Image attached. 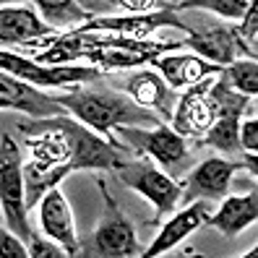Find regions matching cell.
<instances>
[{
    "label": "cell",
    "instance_id": "f546056e",
    "mask_svg": "<svg viewBox=\"0 0 258 258\" xmlns=\"http://www.w3.org/2000/svg\"><path fill=\"white\" fill-rule=\"evenodd\" d=\"M175 3H180V0H175ZM175 3H172V6H175Z\"/></svg>",
    "mask_w": 258,
    "mask_h": 258
},
{
    "label": "cell",
    "instance_id": "5bb4252c",
    "mask_svg": "<svg viewBox=\"0 0 258 258\" xmlns=\"http://www.w3.org/2000/svg\"><path fill=\"white\" fill-rule=\"evenodd\" d=\"M0 97L11 99L16 104V110L32 115V117H55V115H63L66 107L60 104L55 97L42 94V89L21 81L16 76H11L8 71L0 68Z\"/></svg>",
    "mask_w": 258,
    "mask_h": 258
},
{
    "label": "cell",
    "instance_id": "9a60e30c",
    "mask_svg": "<svg viewBox=\"0 0 258 258\" xmlns=\"http://www.w3.org/2000/svg\"><path fill=\"white\" fill-rule=\"evenodd\" d=\"M55 29L44 24L32 8L0 6V44H32L34 39L52 37Z\"/></svg>",
    "mask_w": 258,
    "mask_h": 258
},
{
    "label": "cell",
    "instance_id": "ffe728a7",
    "mask_svg": "<svg viewBox=\"0 0 258 258\" xmlns=\"http://www.w3.org/2000/svg\"><path fill=\"white\" fill-rule=\"evenodd\" d=\"M34 8L39 11L42 21L50 24L55 32L57 29L84 26L86 21H92V13L84 6H79V0H34Z\"/></svg>",
    "mask_w": 258,
    "mask_h": 258
},
{
    "label": "cell",
    "instance_id": "f1b7e54d",
    "mask_svg": "<svg viewBox=\"0 0 258 258\" xmlns=\"http://www.w3.org/2000/svg\"><path fill=\"white\" fill-rule=\"evenodd\" d=\"M13 3H19V0H0V6H13Z\"/></svg>",
    "mask_w": 258,
    "mask_h": 258
},
{
    "label": "cell",
    "instance_id": "7402d4cb",
    "mask_svg": "<svg viewBox=\"0 0 258 258\" xmlns=\"http://www.w3.org/2000/svg\"><path fill=\"white\" fill-rule=\"evenodd\" d=\"M248 6H250V0H180L172 8L175 11H211L222 19L240 21L245 16Z\"/></svg>",
    "mask_w": 258,
    "mask_h": 258
},
{
    "label": "cell",
    "instance_id": "3957f363",
    "mask_svg": "<svg viewBox=\"0 0 258 258\" xmlns=\"http://www.w3.org/2000/svg\"><path fill=\"white\" fill-rule=\"evenodd\" d=\"M99 190L104 199V211L102 219L94 227V232L89 235V240L81 242L79 255H94V258H141L144 248L139 237H136L133 224L125 219L123 209L117 206L115 196L110 193V188L104 185V180L99 177Z\"/></svg>",
    "mask_w": 258,
    "mask_h": 258
},
{
    "label": "cell",
    "instance_id": "30bf717a",
    "mask_svg": "<svg viewBox=\"0 0 258 258\" xmlns=\"http://www.w3.org/2000/svg\"><path fill=\"white\" fill-rule=\"evenodd\" d=\"M237 167H248L245 162H230L222 157H209L201 164H196L193 170L185 175L183 185H180V201H222L230 193L232 175Z\"/></svg>",
    "mask_w": 258,
    "mask_h": 258
},
{
    "label": "cell",
    "instance_id": "52a82bcc",
    "mask_svg": "<svg viewBox=\"0 0 258 258\" xmlns=\"http://www.w3.org/2000/svg\"><path fill=\"white\" fill-rule=\"evenodd\" d=\"M214 97H217L214 123H211V128L199 139V144L201 146H214V149L224 151V154L235 157L242 151L237 131H240V117L253 107L250 97L232 92L227 79H224V73H219L217 81H214Z\"/></svg>",
    "mask_w": 258,
    "mask_h": 258
},
{
    "label": "cell",
    "instance_id": "8992f818",
    "mask_svg": "<svg viewBox=\"0 0 258 258\" xmlns=\"http://www.w3.org/2000/svg\"><path fill=\"white\" fill-rule=\"evenodd\" d=\"M180 21H183V32H188L185 44L199 57L209 60V63H217L224 68L237 55L255 57V52L240 39L237 29L230 24H219L204 16H196V13H188V19H180Z\"/></svg>",
    "mask_w": 258,
    "mask_h": 258
},
{
    "label": "cell",
    "instance_id": "4316f807",
    "mask_svg": "<svg viewBox=\"0 0 258 258\" xmlns=\"http://www.w3.org/2000/svg\"><path fill=\"white\" fill-rule=\"evenodd\" d=\"M237 139H240V149L245 151V154H255V149H258V120L255 117L240 123Z\"/></svg>",
    "mask_w": 258,
    "mask_h": 258
},
{
    "label": "cell",
    "instance_id": "5b68a950",
    "mask_svg": "<svg viewBox=\"0 0 258 258\" xmlns=\"http://www.w3.org/2000/svg\"><path fill=\"white\" fill-rule=\"evenodd\" d=\"M115 175L125 188H133L146 201L154 204L157 219L170 214L180 204V183L167 175L164 170H159L154 162H149V157H136V154L125 157L115 167Z\"/></svg>",
    "mask_w": 258,
    "mask_h": 258
},
{
    "label": "cell",
    "instance_id": "277c9868",
    "mask_svg": "<svg viewBox=\"0 0 258 258\" xmlns=\"http://www.w3.org/2000/svg\"><path fill=\"white\" fill-rule=\"evenodd\" d=\"M0 211H3L6 224L11 230L24 242H29L32 227H29L26 188H24V157L21 146L8 133L0 136Z\"/></svg>",
    "mask_w": 258,
    "mask_h": 258
},
{
    "label": "cell",
    "instance_id": "484cf974",
    "mask_svg": "<svg viewBox=\"0 0 258 258\" xmlns=\"http://www.w3.org/2000/svg\"><path fill=\"white\" fill-rule=\"evenodd\" d=\"M110 8H120V11H128V13H154L162 11V0H107ZM164 8H172V6H164Z\"/></svg>",
    "mask_w": 258,
    "mask_h": 258
},
{
    "label": "cell",
    "instance_id": "6da1fadb",
    "mask_svg": "<svg viewBox=\"0 0 258 258\" xmlns=\"http://www.w3.org/2000/svg\"><path fill=\"white\" fill-rule=\"evenodd\" d=\"M79 123L97 131L99 136H110L117 125H159V115L141 104H136L125 92L115 86H71V92L55 97Z\"/></svg>",
    "mask_w": 258,
    "mask_h": 258
},
{
    "label": "cell",
    "instance_id": "4fadbf2b",
    "mask_svg": "<svg viewBox=\"0 0 258 258\" xmlns=\"http://www.w3.org/2000/svg\"><path fill=\"white\" fill-rule=\"evenodd\" d=\"M120 86H123V92L136 104H141V107L157 112L162 117H172L175 102H177L175 89L167 86L157 71H136Z\"/></svg>",
    "mask_w": 258,
    "mask_h": 258
},
{
    "label": "cell",
    "instance_id": "ac0fdd59",
    "mask_svg": "<svg viewBox=\"0 0 258 258\" xmlns=\"http://www.w3.org/2000/svg\"><path fill=\"white\" fill-rule=\"evenodd\" d=\"M154 66H157V73L164 79V84L172 89L193 86L201 79H206V76H214L222 71V66L206 63L199 55H162L154 60Z\"/></svg>",
    "mask_w": 258,
    "mask_h": 258
},
{
    "label": "cell",
    "instance_id": "d6986e66",
    "mask_svg": "<svg viewBox=\"0 0 258 258\" xmlns=\"http://www.w3.org/2000/svg\"><path fill=\"white\" fill-rule=\"evenodd\" d=\"M157 26H175V29H183V21L175 13V8H162L154 13H136L131 19H97V21H89L84 24L79 32H117V34H149L154 32Z\"/></svg>",
    "mask_w": 258,
    "mask_h": 258
},
{
    "label": "cell",
    "instance_id": "9c48e42d",
    "mask_svg": "<svg viewBox=\"0 0 258 258\" xmlns=\"http://www.w3.org/2000/svg\"><path fill=\"white\" fill-rule=\"evenodd\" d=\"M219 73L206 76L199 84L188 86V92L183 97H177L170 120H172V128L183 136V139H201V136L211 128V123H214V115H217L214 81H217Z\"/></svg>",
    "mask_w": 258,
    "mask_h": 258
},
{
    "label": "cell",
    "instance_id": "ba28073f",
    "mask_svg": "<svg viewBox=\"0 0 258 258\" xmlns=\"http://www.w3.org/2000/svg\"><path fill=\"white\" fill-rule=\"evenodd\" d=\"M0 68L39 89L42 86H76L86 81H99L102 76V71L92 66H63V63L47 66V63H37V60H29L6 50H0Z\"/></svg>",
    "mask_w": 258,
    "mask_h": 258
},
{
    "label": "cell",
    "instance_id": "603a6c76",
    "mask_svg": "<svg viewBox=\"0 0 258 258\" xmlns=\"http://www.w3.org/2000/svg\"><path fill=\"white\" fill-rule=\"evenodd\" d=\"M0 258H29V248L8 224L0 227Z\"/></svg>",
    "mask_w": 258,
    "mask_h": 258
},
{
    "label": "cell",
    "instance_id": "7a4b0ae2",
    "mask_svg": "<svg viewBox=\"0 0 258 258\" xmlns=\"http://www.w3.org/2000/svg\"><path fill=\"white\" fill-rule=\"evenodd\" d=\"M115 139L125 141L128 149L136 157H151L170 177H180L188 172V164L193 159L188 141L170 125H154V128H141V125H117L112 128Z\"/></svg>",
    "mask_w": 258,
    "mask_h": 258
},
{
    "label": "cell",
    "instance_id": "cb8c5ba5",
    "mask_svg": "<svg viewBox=\"0 0 258 258\" xmlns=\"http://www.w3.org/2000/svg\"><path fill=\"white\" fill-rule=\"evenodd\" d=\"M29 255L32 258H66L68 253L55 240H42L39 235L32 232V237H29Z\"/></svg>",
    "mask_w": 258,
    "mask_h": 258
},
{
    "label": "cell",
    "instance_id": "d4e9b609",
    "mask_svg": "<svg viewBox=\"0 0 258 258\" xmlns=\"http://www.w3.org/2000/svg\"><path fill=\"white\" fill-rule=\"evenodd\" d=\"M240 21H242V24L235 26V29H237V34H240V39L255 52V29H258V6H255V0H250V6H248V11H245V16H242Z\"/></svg>",
    "mask_w": 258,
    "mask_h": 258
},
{
    "label": "cell",
    "instance_id": "83f0119b",
    "mask_svg": "<svg viewBox=\"0 0 258 258\" xmlns=\"http://www.w3.org/2000/svg\"><path fill=\"white\" fill-rule=\"evenodd\" d=\"M0 110H16V104H13L11 99H6V97H0Z\"/></svg>",
    "mask_w": 258,
    "mask_h": 258
},
{
    "label": "cell",
    "instance_id": "e0dca14e",
    "mask_svg": "<svg viewBox=\"0 0 258 258\" xmlns=\"http://www.w3.org/2000/svg\"><path fill=\"white\" fill-rule=\"evenodd\" d=\"M255 219H258V190L255 188H250V193L245 196H224L217 214L204 217V222L209 227H214V230H219L224 237L240 235Z\"/></svg>",
    "mask_w": 258,
    "mask_h": 258
},
{
    "label": "cell",
    "instance_id": "7c38bea8",
    "mask_svg": "<svg viewBox=\"0 0 258 258\" xmlns=\"http://www.w3.org/2000/svg\"><path fill=\"white\" fill-rule=\"evenodd\" d=\"M102 47H84L81 42V57H92L97 66H104V68H128V66H139V63H146V60H157L159 52H170L175 50L180 42H167V44H151V47H144L136 39H120V42H112V44H104L99 42Z\"/></svg>",
    "mask_w": 258,
    "mask_h": 258
},
{
    "label": "cell",
    "instance_id": "2e32d148",
    "mask_svg": "<svg viewBox=\"0 0 258 258\" xmlns=\"http://www.w3.org/2000/svg\"><path fill=\"white\" fill-rule=\"evenodd\" d=\"M206 217V201H190L177 211L172 219H167L162 224L159 235L151 240V245L144 248V258H157L167 250H172L180 240H185L190 232H196L204 224Z\"/></svg>",
    "mask_w": 258,
    "mask_h": 258
},
{
    "label": "cell",
    "instance_id": "8fae6325",
    "mask_svg": "<svg viewBox=\"0 0 258 258\" xmlns=\"http://www.w3.org/2000/svg\"><path fill=\"white\" fill-rule=\"evenodd\" d=\"M39 227L50 240H55L57 245H63L68 255H79L81 240L76 235V222H73V211L66 201V196L60 193V188H50L47 193L39 199Z\"/></svg>",
    "mask_w": 258,
    "mask_h": 258
},
{
    "label": "cell",
    "instance_id": "44dd1931",
    "mask_svg": "<svg viewBox=\"0 0 258 258\" xmlns=\"http://www.w3.org/2000/svg\"><path fill=\"white\" fill-rule=\"evenodd\" d=\"M227 84L232 92L245 94V97H255L258 94V63L255 57H245V60H232L230 66L222 68Z\"/></svg>",
    "mask_w": 258,
    "mask_h": 258
}]
</instances>
